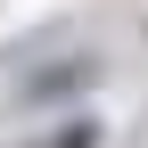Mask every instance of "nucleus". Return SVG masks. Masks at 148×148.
<instances>
[{"label":"nucleus","instance_id":"f257e3e1","mask_svg":"<svg viewBox=\"0 0 148 148\" xmlns=\"http://www.w3.org/2000/svg\"><path fill=\"white\" fill-rule=\"evenodd\" d=\"M90 140H99V123H66V132H58V140H41V148H90Z\"/></svg>","mask_w":148,"mask_h":148}]
</instances>
